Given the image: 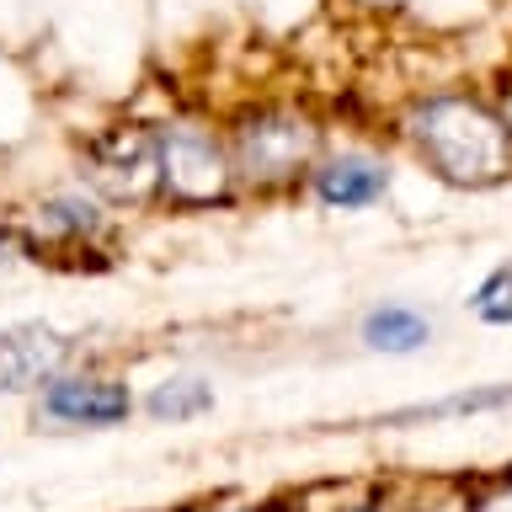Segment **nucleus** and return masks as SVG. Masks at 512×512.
I'll return each instance as SVG.
<instances>
[{
	"label": "nucleus",
	"mask_w": 512,
	"mask_h": 512,
	"mask_svg": "<svg viewBox=\"0 0 512 512\" xmlns=\"http://www.w3.org/2000/svg\"><path fill=\"white\" fill-rule=\"evenodd\" d=\"M214 406H219V390L208 374H198V368H171V374H160L150 390L139 395V416H150L155 427L203 422V416H214Z\"/></svg>",
	"instance_id": "9b49d317"
},
{
	"label": "nucleus",
	"mask_w": 512,
	"mask_h": 512,
	"mask_svg": "<svg viewBox=\"0 0 512 512\" xmlns=\"http://www.w3.org/2000/svg\"><path fill=\"white\" fill-rule=\"evenodd\" d=\"M155 128V160H160V208L166 214H214L240 208L230 144L219 118L198 107H171L150 118Z\"/></svg>",
	"instance_id": "7ed1b4c3"
},
{
	"label": "nucleus",
	"mask_w": 512,
	"mask_h": 512,
	"mask_svg": "<svg viewBox=\"0 0 512 512\" xmlns=\"http://www.w3.org/2000/svg\"><path fill=\"white\" fill-rule=\"evenodd\" d=\"M240 203H283L310 187V171L331 150V123L299 91H256L219 118Z\"/></svg>",
	"instance_id": "f03ea898"
},
{
	"label": "nucleus",
	"mask_w": 512,
	"mask_h": 512,
	"mask_svg": "<svg viewBox=\"0 0 512 512\" xmlns=\"http://www.w3.org/2000/svg\"><path fill=\"white\" fill-rule=\"evenodd\" d=\"M6 224L16 235V256L38 267H59V272L112 267V251H118V214L80 182L48 187L43 198H32Z\"/></svg>",
	"instance_id": "20e7f679"
},
{
	"label": "nucleus",
	"mask_w": 512,
	"mask_h": 512,
	"mask_svg": "<svg viewBox=\"0 0 512 512\" xmlns=\"http://www.w3.org/2000/svg\"><path fill=\"white\" fill-rule=\"evenodd\" d=\"M454 512H512V464H507V470H496V475L470 480Z\"/></svg>",
	"instance_id": "ddd939ff"
},
{
	"label": "nucleus",
	"mask_w": 512,
	"mask_h": 512,
	"mask_svg": "<svg viewBox=\"0 0 512 512\" xmlns=\"http://www.w3.org/2000/svg\"><path fill=\"white\" fill-rule=\"evenodd\" d=\"M395 139L438 187L496 192L512 182V134L480 86H432L406 96L395 112Z\"/></svg>",
	"instance_id": "f257e3e1"
},
{
	"label": "nucleus",
	"mask_w": 512,
	"mask_h": 512,
	"mask_svg": "<svg viewBox=\"0 0 512 512\" xmlns=\"http://www.w3.org/2000/svg\"><path fill=\"white\" fill-rule=\"evenodd\" d=\"M464 310H470L480 326H512V262H496L486 278L470 288Z\"/></svg>",
	"instance_id": "f8f14e48"
},
{
	"label": "nucleus",
	"mask_w": 512,
	"mask_h": 512,
	"mask_svg": "<svg viewBox=\"0 0 512 512\" xmlns=\"http://www.w3.org/2000/svg\"><path fill=\"white\" fill-rule=\"evenodd\" d=\"M32 432H118L139 416V395L102 363H70L27 400Z\"/></svg>",
	"instance_id": "423d86ee"
},
{
	"label": "nucleus",
	"mask_w": 512,
	"mask_h": 512,
	"mask_svg": "<svg viewBox=\"0 0 512 512\" xmlns=\"http://www.w3.org/2000/svg\"><path fill=\"white\" fill-rule=\"evenodd\" d=\"M198 512H294V507H278V502H208Z\"/></svg>",
	"instance_id": "2eb2a0df"
},
{
	"label": "nucleus",
	"mask_w": 512,
	"mask_h": 512,
	"mask_svg": "<svg viewBox=\"0 0 512 512\" xmlns=\"http://www.w3.org/2000/svg\"><path fill=\"white\" fill-rule=\"evenodd\" d=\"M75 182L96 192L112 214H150L160 208V160L150 118L96 123L75 150Z\"/></svg>",
	"instance_id": "39448f33"
},
{
	"label": "nucleus",
	"mask_w": 512,
	"mask_h": 512,
	"mask_svg": "<svg viewBox=\"0 0 512 512\" xmlns=\"http://www.w3.org/2000/svg\"><path fill=\"white\" fill-rule=\"evenodd\" d=\"M390 187H395V166L384 150H374V144H331L320 155V166L310 171L304 198L320 203L326 214H368V208L390 203Z\"/></svg>",
	"instance_id": "0eeeda50"
},
{
	"label": "nucleus",
	"mask_w": 512,
	"mask_h": 512,
	"mask_svg": "<svg viewBox=\"0 0 512 512\" xmlns=\"http://www.w3.org/2000/svg\"><path fill=\"white\" fill-rule=\"evenodd\" d=\"M432 336H438L432 315L411 299H379L358 315V347L379 352V358H411V352L432 347Z\"/></svg>",
	"instance_id": "9d476101"
},
{
	"label": "nucleus",
	"mask_w": 512,
	"mask_h": 512,
	"mask_svg": "<svg viewBox=\"0 0 512 512\" xmlns=\"http://www.w3.org/2000/svg\"><path fill=\"white\" fill-rule=\"evenodd\" d=\"M70 363H80V342L59 331L54 320L27 315L0 326V395L32 400L48 379H59Z\"/></svg>",
	"instance_id": "6e6552de"
},
{
	"label": "nucleus",
	"mask_w": 512,
	"mask_h": 512,
	"mask_svg": "<svg viewBox=\"0 0 512 512\" xmlns=\"http://www.w3.org/2000/svg\"><path fill=\"white\" fill-rule=\"evenodd\" d=\"M491 102H496V112H502L507 134H512V70H502V75H496V86H491Z\"/></svg>",
	"instance_id": "4468645a"
},
{
	"label": "nucleus",
	"mask_w": 512,
	"mask_h": 512,
	"mask_svg": "<svg viewBox=\"0 0 512 512\" xmlns=\"http://www.w3.org/2000/svg\"><path fill=\"white\" fill-rule=\"evenodd\" d=\"M496 411H512V384H464V390H448V395H432V400H411V406L379 411L374 427L411 432V427L470 422V416H496Z\"/></svg>",
	"instance_id": "1a4fd4ad"
},
{
	"label": "nucleus",
	"mask_w": 512,
	"mask_h": 512,
	"mask_svg": "<svg viewBox=\"0 0 512 512\" xmlns=\"http://www.w3.org/2000/svg\"><path fill=\"white\" fill-rule=\"evenodd\" d=\"M326 512H395L390 502H374V496H368V502H342V507H326Z\"/></svg>",
	"instance_id": "dca6fc26"
}]
</instances>
